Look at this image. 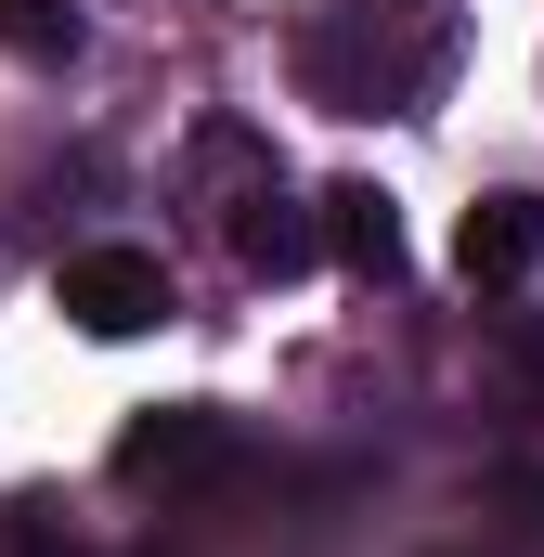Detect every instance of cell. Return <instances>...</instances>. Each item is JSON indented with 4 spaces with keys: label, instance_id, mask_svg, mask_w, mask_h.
Returning a JSON list of instances; mask_svg holds the SVG:
<instances>
[{
    "label": "cell",
    "instance_id": "7a4b0ae2",
    "mask_svg": "<svg viewBox=\"0 0 544 557\" xmlns=\"http://www.w3.org/2000/svg\"><path fill=\"white\" fill-rule=\"evenodd\" d=\"M234 467V416L221 403H156L118 428V493H195Z\"/></svg>",
    "mask_w": 544,
    "mask_h": 557
},
{
    "label": "cell",
    "instance_id": "8992f818",
    "mask_svg": "<svg viewBox=\"0 0 544 557\" xmlns=\"http://www.w3.org/2000/svg\"><path fill=\"white\" fill-rule=\"evenodd\" d=\"M324 260L363 285H403V208L376 182H324Z\"/></svg>",
    "mask_w": 544,
    "mask_h": 557
},
{
    "label": "cell",
    "instance_id": "277c9868",
    "mask_svg": "<svg viewBox=\"0 0 544 557\" xmlns=\"http://www.w3.org/2000/svg\"><path fill=\"white\" fill-rule=\"evenodd\" d=\"M221 234H234V260H247L260 285H298L311 260H324V195L298 208V195H285V169H272L260 195H234V208H221Z\"/></svg>",
    "mask_w": 544,
    "mask_h": 557
},
{
    "label": "cell",
    "instance_id": "52a82bcc",
    "mask_svg": "<svg viewBox=\"0 0 544 557\" xmlns=\"http://www.w3.org/2000/svg\"><path fill=\"white\" fill-rule=\"evenodd\" d=\"M78 39H91L78 0H0V52L13 65H78Z\"/></svg>",
    "mask_w": 544,
    "mask_h": 557
},
{
    "label": "cell",
    "instance_id": "6da1fadb",
    "mask_svg": "<svg viewBox=\"0 0 544 557\" xmlns=\"http://www.w3.org/2000/svg\"><path fill=\"white\" fill-rule=\"evenodd\" d=\"M454 52H467L454 0H324L298 26V91L324 117H428Z\"/></svg>",
    "mask_w": 544,
    "mask_h": 557
},
{
    "label": "cell",
    "instance_id": "3957f363",
    "mask_svg": "<svg viewBox=\"0 0 544 557\" xmlns=\"http://www.w3.org/2000/svg\"><path fill=\"white\" fill-rule=\"evenodd\" d=\"M65 324H78V337H143V324H169V260H156V247H78V260H65Z\"/></svg>",
    "mask_w": 544,
    "mask_h": 557
},
{
    "label": "cell",
    "instance_id": "5b68a950",
    "mask_svg": "<svg viewBox=\"0 0 544 557\" xmlns=\"http://www.w3.org/2000/svg\"><path fill=\"white\" fill-rule=\"evenodd\" d=\"M454 273L493 285V298H506V285H532V273H544V195H480V208H467V234H454Z\"/></svg>",
    "mask_w": 544,
    "mask_h": 557
},
{
    "label": "cell",
    "instance_id": "ba28073f",
    "mask_svg": "<svg viewBox=\"0 0 544 557\" xmlns=\"http://www.w3.org/2000/svg\"><path fill=\"white\" fill-rule=\"evenodd\" d=\"M0 557H65V545L39 532V506H0Z\"/></svg>",
    "mask_w": 544,
    "mask_h": 557
}]
</instances>
